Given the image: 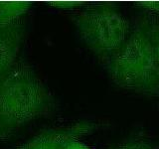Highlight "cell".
Here are the masks:
<instances>
[{
	"instance_id": "6da1fadb",
	"label": "cell",
	"mask_w": 159,
	"mask_h": 149,
	"mask_svg": "<svg viewBox=\"0 0 159 149\" xmlns=\"http://www.w3.org/2000/svg\"><path fill=\"white\" fill-rule=\"evenodd\" d=\"M130 23L125 42L101 64L116 87L159 101V16L142 11Z\"/></svg>"
},
{
	"instance_id": "7a4b0ae2",
	"label": "cell",
	"mask_w": 159,
	"mask_h": 149,
	"mask_svg": "<svg viewBox=\"0 0 159 149\" xmlns=\"http://www.w3.org/2000/svg\"><path fill=\"white\" fill-rule=\"evenodd\" d=\"M58 104L30 65L19 61L0 79V137L40 117L51 115Z\"/></svg>"
},
{
	"instance_id": "3957f363",
	"label": "cell",
	"mask_w": 159,
	"mask_h": 149,
	"mask_svg": "<svg viewBox=\"0 0 159 149\" xmlns=\"http://www.w3.org/2000/svg\"><path fill=\"white\" fill-rule=\"evenodd\" d=\"M72 21L80 39L97 55L101 63L122 46L131 24L111 3L83 4L73 11Z\"/></svg>"
},
{
	"instance_id": "277c9868",
	"label": "cell",
	"mask_w": 159,
	"mask_h": 149,
	"mask_svg": "<svg viewBox=\"0 0 159 149\" xmlns=\"http://www.w3.org/2000/svg\"><path fill=\"white\" fill-rule=\"evenodd\" d=\"M101 123L82 121L63 129L45 131L12 149H63L64 143L71 138H81L98 130Z\"/></svg>"
},
{
	"instance_id": "5b68a950",
	"label": "cell",
	"mask_w": 159,
	"mask_h": 149,
	"mask_svg": "<svg viewBox=\"0 0 159 149\" xmlns=\"http://www.w3.org/2000/svg\"><path fill=\"white\" fill-rule=\"evenodd\" d=\"M23 22L9 28L0 29V79L5 76L15 64L23 39Z\"/></svg>"
},
{
	"instance_id": "8992f818",
	"label": "cell",
	"mask_w": 159,
	"mask_h": 149,
	"mask_svg": "<svg viewBox=\"0 0 159 149\" xmlns=\"http://www.w3.org/2000/svg\"><path fill=\"white\" fill-rule=\"evenodd\" d=\"M30 6L29 2H0V29L22 23Z\"/></svg>"
},
{
	"instance_id": "52a82bcc",
	"label": "cell",
	"mask_w": 159,
	"mask_h": 149,
	"mask_svg": "<svg viewBox=\"0 0 159 149\" xmlns=\"http://www.w3.org/2000/svg\"><path fill=\"white\" fill-rule=\"evenodd\" d=\"M116 149H154V148L150 143L143 140V139L135 138L121 143Z\"/></svg>"
},
{
	"instance_id": "ba28073f",
	"label": "cell",
	"mask_w": 159,
	"mask_h": 149,
	"mask_svg": "<svg viewBox=\"0 0 159 149\" xmlns=\"http://www.w3.org/2000/svg\"><path fill=\"white\" fill-rule=\"evenodd\" d=\"M136 6L142 9V11L151 13L159 16V1H145V2H137Z\"/></svg>"
},
{
	"instance_id": "9c48e42d",
	"label": "cell",
	"mask_w": 159,
	"mask_h": 149,
	"mask_svg": "<svg viewBox=\"0 0 159 149\" xmlns=\"http://www.w3.org/2000/svg\"><path fill=\"white\" fill-rule=\"evenodd\" d=\"M63 149H91L80 140V138H71L64 143Z\"/></svg>"
},
{
	"instance_id": "30bf717a",
	"label": "cell",
	"mask_w": 159,
	"mask_h": 149,
	"mask_svg": "<svg viewBox=\"0 0 159 149\" xmlns=\"http://www.w3.org/2000/svg\"><path fill=\"white\" fill-rule=\"evenodd\" d=\"M84 3H79V2H50L49 5L54 6L59 9H65V10H76L77 8L81 7Z\"/></svg>"
}]
</instances>
